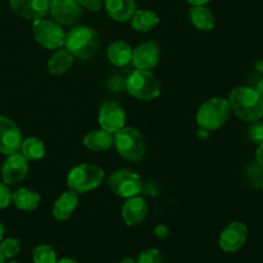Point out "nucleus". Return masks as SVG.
Returning a JSON list of instances; mask_svg holds the SVG:
<instances>
[{
  "mask_svg": "<svg viewBox=\"0 0 263 263\" xmlns=\"http://www.w3.org/2000/svg\"><path fill=\"white\" fill-rule=\"evenodd\" d=\"M231 112L247 122H257L263 117V98L256 89L248 86H238L229 95Z\"/></svg>",
  "mask_w": 263,
  "mask_h": 263,
  "instance_id": "1",
  "label": "nucleus"
},
{
  "mask_svg": "<svg viewBox=\"0 0 263 263\" xmlns=\"http://www.w3.org/2000/svg\"><path fill=\"white\" fill-rule=\"evenodd\" d=\"M64 46L76 58L92 59L100 48V39L97 31L87 26H76L66 33Z\"/></svg>",
  "mask_w": 263,
  "mask_h": 263,
  "instance_id": "2",
  "label": "nucleus"
},
{
  "mask_svg": "<svg viewBox=\"0 0 263 263\" xmlns=\"http://www.w3.org/2000/svg\"><path fill=\"white\" fill-rule=\"evenodd\" d=\"M230 115L231 108L228 99L212 98L200 105L197 112V122L202 128L215 131L228 122Z\"/></svg>",
  "mask_w": 263,
  "mask_h": 263,
  "instance_id": "3",
  "label": "nucleus"
},
{
  "mask_svg": "<svg viewBox=\"0 0 263 263\" xmlns=\"http://www.w3.org/2000/svg\"><path fill=\"white\" fill-rule=\"evenodd\" d=\"M115 145L121 157L134 163L140 162L145 156V141L135 127H122L115 133Z\"/></svg>",
  "mask_w": 263,
  "mask_h": 263,
  "instance_id": "4",
  "label": "nucleus"
},
{
  "mask_svg": "<svg viewBox=\"0 0 263 263\" xmlns=\"http://www.w3.org/2000/svg\"><path fill=\"white\" fill-rule=\"evenodd\" d=\"M126 89L131 97L140 100H153L161 95V82L146 69H136L126 80Z\"/></svg>",
  "mask_w": 263,
  "mask_h": 263,
  "instance_id": "5",
  "label": "nucleus"
},
{
  "mask_svg": "<svg viewBox=\"0 0 263 263\" xmlns=\"http://www.w3.org/2000/svg\"><path fill=\"white\" fill-rule=\"evenodd\" d=\"M103 180H104V171L99 166L84 163L69 171L67 176V185L77 194H84L97 189Z\"/></svg>",
  "mask_w": 263,
  "mask_h": 263,
  "instance_id": "6",
  "label": "nucleus"
},
{
  "mask_svg": "<svg viewBox=\"0 0 263 263\" xmlns=\"http://www.w3.org/2000/svg\"><path fill=\"white\" fill-rule=\"evenodd\" d=\"M33 36L41 46L54 50L64 45L66 33L62 30L61 25L54 20L40 18L33 21Z\"/></svg>",
  "mask_w": 263,
  "mask_h": 263,
  "instance_id": "7",
  "label": "nucleus"
},
{
  "mask_svg": "<svg viewBox=\"0 0 263 263\" xmlns=\"http://www.w3.org/2000/svg\"><path fill=\"white\" fill-rule=\"evenodd\" d=\"M108 186L117 197L128 199L140 193L141 177L130 170H118L109 176Z\"/></svg>",
  "mask_w": 263,
  "mask_h": 263,
  "instance_id": "8",
  "label": "nucleus"
},
{
  "mask_svg": "<svg viewBox=\"0 0 263 263\" xmlns=\"http://www.w3.org/2000/svg\"><path fill=\"white\" fill-rule=\"evenodd\" d=\"M125 123L126 113L120 103L113 102V100H107L103 103L99 109L100 128L110 134H115L125 127Z\"/></svg>",
  "mask_w": 263,
  "mask_h": 263,
  "instance_id": "9",
  "label": "nucleus"
},
{
  "mask_svg": "<svg viewBox=\"0 0 263 263\" xmlns=\"http://www.w3.org/2000/svg\"><path fill=\"white\" fill-rule=\"evenodd\" d=\"M22 135L18 126L10 118L0 116V153L9 156L21 151Z\"/></svg>",
  "mask_w": 263,
  "mask_h": 263,
  "instance_id": "10",
  "label": "nucleus"
},
{
  "mask_svg": "<svg viewBox=\"0 0 263 263\" xmlns=\"http://www.w3.org/2000/svg\"><path fill=\"white\" fill-rule=\"evenodd\" d=\"M49 12L61 26L76 25L82 14L81 5L76 0H51Z\"/></svg>",
  "mask_w": 263,
  "mask_h": 263,
  "instance_id": "11",
  "label": "nucleus"
},
{
  "mask_svg": "<svg viewBox=\"0 0 263 263\" xmlns=\"http://www.w3.org/2000/svg\"><path fill=\"white\" fill-rule=\"evenodd\" d=\"M248 229L243 222H231L226 226L220 235V248L226 253H235L246 244Z\"/></svg>",
  "mask_w": 263,
  "mask_h": 263,
  "instance_id": "12",
  "label": "nucleus"
},
{
  "mask_svg": "<svg viewBox=\"0 0 263 263\" xmlns=\"http://www.w3.org/2000/svg\"><path fill=\"white\" fill-rule=\"evenodd\" d=\"M28 174V159L22 153L8 156L2 167V179L4 184L14 185L21 182Z\"/></svg>",
  "mask_w": 263,
  "mask_h": 263,
  "instance_id": "13",
  "label": "nucleus"
},
{
  "mask_svg": "<svg viewBox=\"0 0 263 263\" xmlns=\"http://www.w3.org/2000/svg\"><path fill=\"white\" fill-rule=\"evenodd\" d=\"M51 0H10V9L25 20L45 18L50 10Z\"/></svg>",
  "mask_w": 263,
  "mask_h": 263,
  "instance_id": "14",
  "label": "nucleus"
},
{
  "mask_svg": "<svg viewBox=\"0 0 263 263\" xmlns=\"http://www.w3.org/2000/svg\"><path fill=\"white\" fill-rule=\"evenodd\" d=\"M161 49L156 41H148L143 43L135 49H133V63L138 69H149L154 68L159 62Z\"/></svg>",
  "mask_w": 263,
  "mask_h": 263,
  "instance_id": "15",
  "label": "nucleus"
},
{
  "mask_svg": "<svg viewBox=\"0 0 263 263\" xmlns=\"http://www.w3.org/2000/svg\"><path fill=\"white\" fill-rule=\"evenodd\" d=\"M148 215V204L140 197L128 198L122 207V218L126 225H140Z\"/></svg>",
  "mask_w": 263,
  "mask_h": 263,
  "instance_id": "16",
  "label": "nucleus"
},
{
  "mask_svg": "<svg viewBox=\"0 0 263 263\" xmlns=\"http://www.w3.org/2000/svg\"><path fill=\"white\" fill-rule=\"evenodd\" d=\"M79 204V194L69 189L64 192L53 205V216L58 221H66L73 215Z\"/></svg>",
  "mask_w": 263,
  "mask_h": 263,
  "instance_id": "17",
  "label": "nucleus"
},
{
  "mask_svg": "<svg viewBox=\"0 0 263 263\" xmlns=\"http://www.w3.org/2000/svg\"><path fill=\"white\" fill-rule=\"evenodd\" d=\"M105 10L112 20L127 22L136 10L135 0H104Z\"/></svg>",
  "mask_w": 263,
  "mask_h": 263,
  "instance_id": "18",
  "label": "nucleus"
},
{
  "mask_svg": "<svg viewBox=\"0 0 263 263\" xmlns=\"http://www.w3.org/2000/svg\"><path fill=\"white\" fill-rule=\"evenodd\" d=\"M84 145L92 152L108 151L115 145V136L113 134L99 128L85 135Z\"/></svg>",
  "mask_w": 263,
  "mask_h": 263,
  "instance_id": "19",
  "label": "nucleus"
},
{
  "mask_svg": "<svg viewBox=\"0 0 263 263\" xmlns=\"http://www.w3.org/2000/svg\"><path fill=\"white\" fill-rule=\"evenodd\" d=\"M107 57L112 64L123 67L133 61V48L126 41H113L107 49Z\"/></svg>",
  "mask_w": 263,
  "mask_h": 263,
  "instance_id": "20",
  "label": "nucleus"
},
{
  "mask_svg": "<svg viewBox=\"0 0 263 263\" xmlns=\"http://www.w3.org/2000/svg\"><path fill=\"white\" fill-rule=\"evenodd\" d=\"M189 17L193 25L200 31H211L215 27V15L205 5H192Z\"/></svg>",
  "mask_w": 263,
  "mask_h": 263,
  "instance_id": "21",
  "label": "nucleus"
},
{
  "mask_svg": "<svg viewBox=\"0 0 263 263\" xmlns=\"http://www.w3.org/2000/svg\"><path fill=\"white\" fill-rule=\"evenodd\" d=\"M40 195L37 192L27 187H20L12 194V202L18 210L33 211L40 204Z\"/></svg>",
  "mask_w": 263,
  "mask_h": 263,
  "instance_id": "22",
  "label": "nucleus"
},
{
  "mask_svg": "<svg viewBox=\"0 0 263 263\" xmlns=\"http://www.w3.org/2000/svg\"><path fill=\"white\" fill-rule=\"evenodd\" d=\"M130 21L134 30L140 31V32H149L158 26L159 17L153 10L139 9L135 10Z\"/></svg>",
  "mask_w": 263,
  "mask_h": 263,
  "instance_id": "23",
  "label": "nucleus"
},
{
  "mask_svg": "<svg viewBox=\"0 0 263 263\" xmlns=\"http://www.w3.org/2000/svg\"><path fill=\"white\" fill-rule=\"evenodd\" d=\"M74 57L67 49H58L48 62V69L51 74H63L73 64Z\"/></svg>",
  "mask_w": 263,
  "mask_h": 263,
  "instance_id": "24",
  "label": "nucleus"
},
{
  "mask_svg": "<svg viewBox=\"0 0 263 263\" xmlns=\"http://www.w3.org/2000/svg\"><path fill=\"white\" fill-rule=\"evenodd\" d=\"M21 151L28 161H39L45 156V145L37 138H28L23 140Z\"/></svg>",
  "mask_w": 263,
  "mask_h": 263,
  "instance_id": "25",
  "label": "nucleus"
},
{
  "mask_svg": "<svg viewBox=\"0 0 263 263\" xmlns=\"http://www.w3.org/2000/svg\"><path fill=\"white\" fill-rule=\"evenodd\" d=\"M32 259L33 263H57V254L51 247L43 244L33 249Z\"/></svg>",
  "mask_w": 263,
  "mask_h": 263,
  "instance_id": "26",
  "label": "nucleus"
},
{
  "mask_svg": "<svg viewBox=\"0 0 263 263\" xmlns=\"http://www.w3.org/2000/svg\"><path fill=\"white\" fill-rule=\"evenodd\" d=\"M0 251H2L3 256L5 258H13V257H15L21 252V243L17 239L8 238L2 241V244H0Z\"/></svg>",
  "mask_w": 263,
  "mask_h": 263,
  "instance_id": "27",
  "label": "nucleus"
},
{
  "mask_svg": "<svg viewBox=\"0 0 263 263\" xmlns=\"http://www.w3.org/2000/svg\"><path fill=\"white\" fill-rule=\"evenodd\" d=\"M136 263H162V257L158 249L151 248L141 252Z\"/></svg>",
  "mask_w": 263,
  "mask_h": 263,
  "instance_id": "28",
  "label": "nucleus"
},
{
  "mask_svg": "<svg viewBox=\"0 0 263 263\" xmlns=\"http://www.w3.org/2000/svg\"><path fill=\"white\" fill-rule=\"evenodd\" d=\"M12 203V192L7 184L0 182V210H4Z\"/></svg>",
  "mask_w": 263,
  "mask_h": 263,
  "instance_id": "29",
  "label": "nucleus"
},
{
  "mask_svg": "<svg viewBox=\"0 0 263 263\" xmlns=\"http://www.w3.org/2000/svg\"><path fill=\"white\" fill-rule=\"evenodd\" d=\"M249 138H251V140L256 144L263 143V122L254 123V125L249 128Z\"/></svg>",
  "mask_w": 263,
  "mask_h": 263,
  "instance_id": "30",
  "label": "nucleus"
},
{
  "mask_svg": "<svg viewBox=\"0 0 263 263\" xmlns=\"http://www.w3.org/2000/svg\"><path fill=\"white\" fill-rule=\"evenodd\" d=\"M81 7L86 8V9L91 10V12H98L102 9L103 0H76Z\"/></svg>",
  "mask_w": 263,
  "mask_h": 263,
  "instance_id": "31",
  "label": "nucleus"
},
{
  "mask_svg": "<svg viewBox=\"0 0 263 263\" xmlns=\"http://www.w3.org/2000/svg\"><path fill=\"white\" fill-rule=\"evenodd\" d=\"M154 234H156L159 239H166L167 236L170 235V230L167 226L159 223V225H157L156 229H154Z\"/></svg>",
  "mask_w": 263,
  "mask_h": 263,
  "instance_id": "32",
  "label": "nucleus"
},
{
  "mask_svg": "<svg viewBox=\"0 0 263 263\" xmlns=\"http://www.w3.org/2000/svg\"><path fill=\"white\" fill-rule=\"evenodd\" d=\"M256 161L257 164L259 166V168L263 171V143L258 144V148H257L256 152Z\"/></svg>",
  "mask_w": 263,
  "mask_h": 263,
  "instance_id": "33",
  "label": "nucleus"
},
{
  "mask_svg": "<svg viewBox=\"0 0 263 263\" xmlns=\"http://www.w3.org/2000/svg\"><path fill=\"white\" fill-rule=\"evenodd\" d=\"M190 5H205L210 3L211 0H186Z\"/></svg>",
  "mask_w": 263,
  "mask_h": 263,
  "instance_id": "34",
  "label": "nucleus"
},
{
  "mask_svg": "<svg viewBox=\"0 0 263 263\" xmlns=\"http://www.w3.org/2000/svg\"><path fill=\"white\" fill-rule=\"evenodd\" d=\"M254 68H256L257 72L263 74V59H259V61H257L256 63H254Z\"/></svg>",
  "mask_w": 263,
  "mask_h": 263,
  "instance_id": "35",
  "label": "nucleus"
},
{
  "mask_svg": "<svg viewBox=\"0 0 263 263\" xmlns=\"http://www.w3.org/2000/svg\"><path fill=\"white\" fill-rule=\"evenodd\" d=\"M256 91L258 92V94L261 95V97L263 98V79L261 80V81L258 82V84H257V86H256Z\"/></svg>",
  "mask_w": 263,
  "mask_h": 263,
  "instance_id": "36",
  "label": "nucleus"
},
{
  "mask_svg": "<svg viewBox=\"0 0 263 263\" xmlns=\"http://www.w3.org/2000/svg\"><path fill=\"white\" fill-rule=\"evenodd\" d=\"M57 263H79V262H76L72 258H62L59 259V261H57Z\"/></svg>",
  "mask_w": 263,
  "mask_h": 263,
  "instance_id": "37",
  "label": "nucleus"
},
{
  "mask_svg": "<svg viewBox=\"0 0 263 263\" xmlns=\"http://www.w3.org/2000/svg\"><path fill=\"white\" fill-rule=\"evenodd\" d=\"M121 263H136L135 259L130 258V257H126V258H123L122 261H121Z\"/></svg>",
  "mask_w": 263,
  "mask_h": 263,
  "instance_id": "38",
  "label": "nucleus"
},
{
  "mask_svg": "<svg viewBox=\"0 0 263 263\" xmlns=\"http://www.w3.org/2000/svg\"><path fill=\"white\" fill-rule=\"evenodd\" d=\"M3 236H4V225H3L2 221H0V241L3 240Z\"/></svg>",
  "mask_w": 263,
  "mask_h": 263,
  "instance_id": "39",
  "label": "nucleus"
},
{
  "mask_svg": "<svg viewBox=\"0 0 263 263\" xmlns=\"http://www.w3.org/2000/svg\"><path fill=\"white\" fill-rule=\"evenodd\" d=\"M4 262H5V257L3 256L2 251H0V263H4Z\"/></svg>",
  "mask_w": 263,
  "mask_h": 263,
  "instance_id": "40",
  "label": "nucleus"
},
{
  "mask_svg": "<svg viewBox=\"0 0 263 263\" xmlns=\"http://www.w3.org/2000/svg\"><path fill=\"white\" fill-rule=\"evenodd\" d=\"M8 263H20V262H18V261H15V259H10V261L8 262Z\"/></svg>",
  "mask_w": 263,
  "mask_h": 263,
  "instance_id": "41",
  "label": "nucleus"
}]
</instances>
